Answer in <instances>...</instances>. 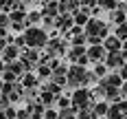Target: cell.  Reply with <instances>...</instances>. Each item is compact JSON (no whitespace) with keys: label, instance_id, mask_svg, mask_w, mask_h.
Returning <instances> with one entry per match:
<instances>
[{"label":"cell","instance_id":"obj_30","mask_svg":"<svg viewBox=\"0 0 127 119\" xmlns=\"http://www.w3.org/2000/svg\"><path fill=\"white\" fill-rule=\"evenodd\" d=\"M44 119H59V110L57 108H46L44 110Z\"/></svg>","mask_w":127,"mask_h":119},{"label":"cell","instance_id":"obj_8","mask_svg":"<svg viewBox=\"0 0 127 119\" xmlns=\"http://www.w3.org/2000/svg\"><path fill=\"white\" fill-rule=\"evenodd\" d=\"M107 57V51L103 44H96V46H88V60L92 64H103Z\"/></svg>","mask_w":127,"mask_h":119},{"label":"cell","instance_id":"obj_24","mask_svg":"<svg viewBox=\"0 0 127 119\" xmlns=\"http://www.w3.org/2000/svg\"><path fill=\"white\" fill-rule=\"evenodd\" d=\"M118 4H121V0H99V7L105 11H114L118 9Z\"/></svg>","mask_w":127,"mask_h":119},{"label":"cell","instance_id":"obj_29","mask_svg":"<svg viewBox=\"0 0 127 119\" xmlns=\"http://www.w3.org/2000/svg\"><path fill=\"white\" fill-rule=\"evenodd\" d=\"M55 104H57V110H64V108H70V97H57V102H55Z\"/></svg>","mask_w":127,"mask_h":119},{"label":"cell","instance_id":"obj_16","mask_svg":"<svg viewBox=\"0 0 127 119\" xmlns=\"http://www.w3.org/2000/svg\"><path fill=\"white\" fill-rule=\"evenodd\" d=\"M103 46H105V51H107V53H118V51H123V42L116 38V35H107L105 42H103Z\"/></svg>","mask_w":127,"mask_h":119},{"label":"cell","instance_id":"obj_36","mask_svg":"<svg viewBox=\"0 0 127 119\" xmlns=\"http://www.w3.org/2000/svg\"><path fill=\"white\" fill-rule=\"evenodd\" d=\"M42 2H44V0H24L26 7H29V4H42Z\"/></svg>","mask_w":127,"mask_h":119},{"label":"cell","instance_id":"obj_19","mask_svg":"<svg viewBox=\"0 0 127 119\" xmlns=\"http://www.w3.org/2000/svg\"><path fill=\"white\" fill-rule=\"evenodd\" d=\"M35 75H37V79H39V82H42V79H48V82H51L53 68H51L48 64H42V62H39V64H37V68H35Z\"/></svg>","mask_w":127,"mask_h":119},{"label":"cell","instance_id":"obj_38","mask_svg":"<svg viewBox=\"0 0 127 119\" xmlns=\"http://www.w3.org/2000/svg\"><path fill=\"white\" fill-rule=\"evenodd\" d=\"M123 51H127V40H125V42H123Z\"/></svg>","mask_w":127,"mask_h":119},{"label":"cell","instance_id":"obj_23","mask_svg":"<svg viewBox=\"0 0 127 119\" xmlns=\"http://www.w3.org/2000/svg\"><path fill=\"white\" fill-rule=\"evenodd\" d=\"M107 75V66L105 64H94V71H92V77L96 79V82H101L103 77Z\"/></svg>","mask_w":127,"mask_h":119},{"label":"cell","instance_id":"obj_11","mask_svg":"<svg viewBox=\"0 0 127 119\" xmlns=\"http://www.w3.org/2000/svg\"><path fill=\"white\" fill-rule=\"evenodd\" d=\"M39 11H42V15H44V18H57V15H59V0L44 2Z\"/></svg>","mask_w":127,"mask_h":119},{"label":"cell","instance_id":"obj_15","mask_svg":"<svg viewBox=\"0 0 127 119\" xmlns=\"http://www.w3.org/2000/svg\"><path fill=\"white\" fill-rule=\"evenodd\" d=\"M101 84L105 88H121V86H123V79H121L118 73H107V75L101 79Z\"/></svg>","mask_w":127,"mask_h":119},{"label":"cell","instance_id":"obj_26","mask_svg":"<svg viewBox=\"0 0 127 119\" xmlns=\"http://www.w3.org/2000/svg\"><path fill=\"white\" fill-rule=\"evenodd\" d=\"M59 119H77V110L70 106V108H64L59 110Z\"/></svg>","mask_w":127,"mask_h":119},{"label":"cell","instance_id":"obj_28","mask_svg":"<svg viewBox=\"0 0 127 119\" xmlns=\"http://www.w3.org/2000/svg\"><path fill=\"white\" fill-rule=\"evenodd\" d=\"M114 35L121 40V42H125V40H127V22H125V24H121V26H116Z\"/></svg>","mask_w":127,"mask_h":119},{"label":"cell","instance_id":"obj_10","mask_svg":"<svg viewBox=\"0 0 127 119\" xmlns=\"http://www.w3.org/2000/svg\"><path fill=\"white\" fill-rule=\"evenodd\" d=\"M79 9H81V2H79V0H59V13L75 15Z\"/></svg>","mask_w":127,"mask_h":119},{"label":"cell","instance_id":"obj_13","mask_svg":"<svg viewBox=\"0 0 127 119\" xmlns=\"http://www.w3.org/2000/svg\"><path fill=\"white\" fill-rule=\"evenodd\" d=\"M66 75H68V66H66V64H62L59 68H55V71H53V75H51V82L64 88V86H66Z\"/></svg>","mask_w":127,"mask_h":119},{"label":"cell","instance_id":"obj_31","mask_svg":"<svg viewBox=\"0 0 127 119\" xmlns=\"http://www.w3.org/2000/svg\"><path fill=\"white\" fill-rule=\"evenodd\" d=\"M77 119H96V117H94L92 108H88V110H79L77 113Z\"/></svg>","mask_w":127,"mask_h":119},{"label":"cell","instance_id":"obj_3","mask_svg":"<svg viewBox=\"0 0 127 119\" xmlns=\"http://www.w3.org/2000/svg\"><path fill=\"white\" fill-rule=\"evenodd\" d=\"M24 40H26V49H46L48 44V33L42 29V26H29L24 33Z\"/></svg>","mask_w":127,"mask_h":119},{"label":"cell","instance_id":"obj_9","mask_svg":"<svg viewBox=\"0 0 127 119\" xmlns=\"http://www.w3.org/2000/svg\"><path fill=\"white\" fill-rule=\"evenodd\" d=\"M103 64L107 66V71H114V73H118L121 68H123V64H125V60H123V53H107V57H105V62Z\"/></svg>","mask_w":127,"mask_h":119},{"label":"cell","instance_id":"obj_27","mask_svg":"<svg viewBox=\"0 0 127 119\" xmlns=\"http://www.w3.org/2000/svg\"><path fill=\"white\" fill-rule=\"evenodd\" d=\"M42 29L48 33V31H57V26H55V18H42Z\"/></svg>","mask_w":127,"mask_h":119},{"label":"cell","instance_id":"obj_12","mask_svg":"<svg viewBox=\"0 0 127 119\" xmlns=\"http://www.w3.org/2000/svg\"><path fill=\"white\" fill-rule=\"evenodd\" d=\"M20 53H22V51H20L15 44H9V46L4 49V53H2L0 60H2L4 64H11V62H18V60H20Z\"/></svg>","mask_w":127,"mask_h":119},{"label":"cell","instance_id":"obj_32","mask_svg":"<svg viewBox=\"0 0 127 119\" xmlns=\"http://www.w3.org/2000/svg\"><path fill=\"white\" fill-rule=\"evenodd\" d=\"M15 119H31V115H29V110H26V108H18Z\"/></svg>","mask_w":127,"mask_h":119},{"label":"cell","instance_id":"obj_1","mask_svg":"<svg viewBox=\"0 0 127 119\" xmlns=\"http://www.w3.org/2000/svg\"><path fill=\"white\" fill-rule=\"evenodd\" d=\"M92 82H96V79L92 77V71H88L86 66H77V64L68 66V75H66V86H68V88L79 91V88H86ZM96 84H99V82H96Z\"/></svg>","mask_w":127,"mask_h":119},{"label":"cell","instance_id":"obj_6","mask_svg":"<svg viewBox=\"0 0 127 119\" xmlns=\"http://www.w3.org/2000/svg\"><path fill=\"white\" fill-rule=\"evenodd\" d=\"M66 57H68L72 64H77V66H86L90 62L88 60V49H86V46H70Z\"/></svg>","mask_w":127,"mask_h":119},{"label":"cell","instance_id":"obj_37","mask_svg":"<svg viewBox=\"0 0 127 119\" xmlns=\"http://www.w3.org/2000/svg\"><path fill=\"white\" fill-rule=\"evenodd\" d=\"M2 71H4V62L0 60V77H2Z\"/></svg>","mask_w":127,"mask_h":119},{"label":"cell","instance_id":"obj_17","mask_svg":"<svg viewBox=\"0 0 127 119\" xmlns=\"http://www.w3.org/2000/svg\"><path fill=\"white\" fill-rule=\"evenodd\" d=\"M20 84H22V88H24V91H33V88H37L39 79H37V75H33V73H26L24 77L20 79Z\"/></svg>","mask_w":127,"mask_h":119},{"label":"cell","instance_id":"obj_25","mask_svg":"<svg viewBox=\"0 0 127 119\" xmlns=\"http://www.w3.org/2000/svg\"><path fill=\"white\" fill-rule=\"evenodd\" d=\"M15 2H18V0H0V11L9 15V13L15 9Z\"/></svg>","mask_w":127,"mask_h":119},{"label":"cell","instance_id":"obj_33","mask_svg":"<svg viewBox=\"0 0 127 119\" xmlns=\"http://www.w3.org/2000/svg\"><path fill=\"white\" fill-rule=\"evenodd\" d=\"M118 75H121V79H123V82H127V62L123 64V68L118 71Z\"/></svg>","mask_w":127,"mask_h":119},{"label":"cell","instance_id":"obj_34","mask_svg":"<svg viewBox=\"0 0 127 119\" xmlns=\"http://www.w3.org/2000/svg\"><path fill=\"white\" fill-rule=\"evenodd\" d=\"M9 46V42H7V38H0V57H2V53H4V49Z\"/></svg>","mask_w":127,"mask_h":119},{"label":"cell","instance_id":"obj_2","mask_svg":"<svg viewBox=\"0 0 127 119\" xmlns=\"http://www.w3.org/2000/svg\"><path fill=\"white\" fill-rule=\"evenodd\" d=\"M83 33L88 38L90 46H96V44H103L105 38L110 35V24L105 20H99V18H90V22L83 26Z\"/></svg>","mask_w":127,"mask_h":119},{"label":"cell","instance_id":"obj_22","mask_svg":"<svg viewBox=\"0 0 127 119\" xmlns=\"http://www.w3.org/2000/svg\"><path fill=\"white\" fill-rule=\"evenodd\" d=\"M37 102L42 106H44V108H46V106H51V104H55V102H57V97H55V95H53V93H46V91H39V97H37Z\"/></svg>","mask_w":127,"mask_h":119},{"label":"cell","instance_id":"obj_18","mask_svg":"<svg viewBox=\"0 0 127 119\" xmlns=\"http://www.w3.org/2000/svg\"><path fill=\"white\" fill-rule=\"evenodd\" d=\"M110 22H112L114 26L125 24V22H127V13H125V11H121V9H114V11H110Z\"/></svg>","mask_w":127,"mask_h":119},{"label":"cell","instance_id":"obj_14","mask_svg":"<svg viewBox=\"0 0 127 119\" xmlns=\"http://www.w3.org/2000/svg\"><path fill=\"white\" fill-rule=\"evenodd\" d=\"M20 60L22 62H26V64H39V51L37 49H22V53H20Z\"/></svg>","mask_w":127,"mask_h":119},{"label":"cell","instance_id":"obj_7","mask_svg":"<svg viewBox=\"0 0 127 119\" xmlns=\"http://www.w3.org/2000/svg\"><path fill=\"white\" fill-rule=\"evenodd\" d=\"M55 26H57V31H59L62 35H66V33L75 26V18L68 15V13H59V15L55 18Z\"/></svg>","mask_w":127,"mask_h":119},{"label":"cell","instance_id":"obj_4","mask_svg":"<svg viewBox=\"0 0 127 119\" xmlns=\"http://www.w3.org/2000/svg\"><path fill=\"white\" fill-rule=\"evenodd\" d=\"M70 104H72V108H75L77 113H79V110H88V108H92V104H94L92 91H88V88L72 91L70 93Z\"/></svg>","mask_w":127,"mask_h":119},{"label":"cell","instance_id":"obj_5","mask_svg":"<svg viewBox=\"0 0 127 119\" xmlns=\"http://www.w3.org/2000/svg\"><path fill=\"white\" fill-rule=\"evenodd\" d=\"M26 73H29V71H26V66H24V62H22V60L11 62V64H4V71H2V82H4V84L20 82Z\"/></svg>","mask_w":127,"mask_h":119},{"label":"cell","instance_id":"obj_35","mask_svg":"<svg viewBox=\"0 0 127 119\" xmlns=\"http://www.w3.org/2000/svg\"><path fill=\"white\" fill-rule=\"evenodd\" d=\"M121 97L127 102V82H123V86H121Z\"/></svg>","mask_w":127,"mask_h":119},{"label":"cell","instance_id":"obj_20","mask_svg":"<svg viewBox=\"0 0 127 119\" xmlns=\"http://www.w3.org/2000/svg\"><path fill=\"white\" fill-rule=\"evenodd\" d=\"M42 11H37V9H33V11H26V24L29 26H39V22H42Z\"/></svg>","mask_w":127,"mask_h":119},{"label":"cell","instance_id":"obj_21","mask_svg":"<svg viewBox=\"0 0 127 119\" xmlns=\"http://www.w3.org/2000/svg\"><path fill=\"white\" fill-rule=\"evenodd\" d=\"M107 110H110V104H107V102H94V104H92V113H94V117H105Z\"/></svg>","mask_w":127,"mask_h":119}]
</instances>
